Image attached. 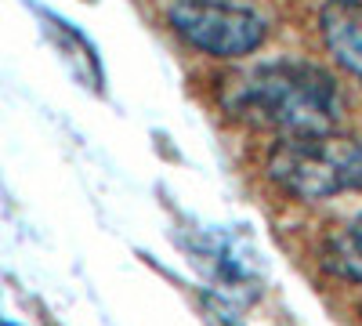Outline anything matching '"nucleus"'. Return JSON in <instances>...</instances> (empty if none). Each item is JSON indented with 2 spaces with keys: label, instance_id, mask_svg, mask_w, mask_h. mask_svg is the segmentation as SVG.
Segmentation results:
<instances>
[{
  "label": "nucleus",
  "instance_id": "7ed1b4c3",
  "mask_svg": "<svg viewBox=\"0 0 362 326\" xmlns=\"http://www.w3.org/2000/svg\"><path fill=\"white\" fill-rule=\"evenodd\" d=\"M167 22L189 47L214 58L250 54L268 37V18L235 0H174Z\"/></svg>",
  "mask_w": 362,
  "mask_h": 326
},
{
  "label": "nucleus",
  "instance_id": "f257e3e1",
  "mask_svg": "<svg viewBox=\"0 0 362 326\" xmlns=\"http://www.w3.org/2000/svg\"><path fill=\"white\" fill-rule=\"evenodd\" d=\"M221 105L235 120L290 131L293 138L334 131L344 98L337 80L322 66L305 58H276L235 73L221 91Z\"/></svg>",
  "mask_w": 362,
  "mask_h": 326
},
{
  "label": "nucleus",
  "instance_id": "0eeeda50",
  "mask_svg": "<svg viewBox=\"0 0 362 326\" xmlns=\"http://www.w3.org/2000/svg\"><path fill=\"white\" fill-rule=\"evenodd\" d=\"M322 261H326L329 272L362 283V218L348 221V225L334 235V240H329Z\"/></svg>",
  "mask_w": 362,
  "mask_h": 326
},
{
  "label": "nucleus",
  "instance_id": "6e6552de",
  "mask_svg": "<svg viewBox=\"0 0 362 326\" xmlns=\"http://www.w3.org/2000/svg\"><path fill=\"white\" fill-rule=\"evenodd\" d=\"M0 326H15V322H11V319H4V315H0Z\"/></svg>",
  "mask_w": 362,
  "mask_h": 326
},
{
  "label": "nucleus",
  "instance_id": "39448f33",
  "mask_svg": "<svg viewBox=\"0 0 362 326\" xmlns=\"http://www.w3.org/2000/svg\"><path fill=\"white\" fill-rule=\"evenodd\" d=\"M192 254H196V264H203L206 279L218 283V290L232 293V298H243V293L257 290V276L250 269V261L235 250L228 235H218V232L203 235V243L192 247Z\"/></svg>",
  "mask_w": 362,
  "mask_h": 326
},
{
  "label": "nucleus",
  "instance_id": "423d86ee",
  "mask_svg": "<svg viewBox=\"0 0 362 326\" xmlns=\"http://www.w3.org/2000/svg\"><path fill=\"white\" fill-rule=\"evenodd\" d=\"M37 15L44 18L47 37H51V44L58 47V54L66 58L69 73H73L83 87H95V91H102V62H98L95 44H90L73 22H66L62 15H54V11H47V8H37Z\"/></svg>",
  "mask_w": 362,
  "mask_h": 326
},
{
  "label": "nucleus",
  "instance_id": "20e7f679",
  "mask_svg": "<svg viewBox=\"0 0 362 326\" xmlns=\"http://www.w3.org/2000/svg\"><path fill=\"white\" fill-rule=\"evenodd\" d=\"M319 33L329 54L362 83V0H326L319 11Z\"/></svg>",
  "mask_w": 362,
  "mask_h": 326
},
{
  "label": "nucleus",
  "instance_id": "f03ea898",
  "mask_svg": "<svg viewBox=\"0 0 362 326\" xmlns=\"http://www.w3.org/2000/svg\"><path fill=\"white\" fill-rule=\"evenodd\" d=\"M268 177L297 199L362 192V138L337 131L283 138L268 153Z\"/></svg>",
  "mask_w": 362,
  "mask_h": 326
}]
</instances>
